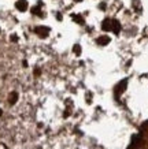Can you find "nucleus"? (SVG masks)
<instances>
[{"mask_svg":"<svg viewBox=\"0 0 148 149\" xmlns=\"http://www.w3.org/2000/svg\"><path fill=\"white\" fill-rule=\"evenodd\" d=\"M34 32L39 34L40 37H47L48 36V33H49V27H47V26H37L36 29H34Z\"/></svg>","mask_w":148,"mask_h":149,"instance_id":"nucleus-1","label":"nucleus"},{"mask_svg":"<svg viewBox=\"0 0 148 149\" xmlns=\"http://www.w3.org/2000/svg\"><path fill=\"white\" fill-rule=\"evenodd\" d=\"M126 85H128V79H123L122 82H119V85L115 88V95H117V97H118L119 95H122V93H123V91H125Z\"/></svg>","mask_w":148,"mask_h":149,"instance_id":"nucleus-2","label":"nucleus"},{"mask_svg":"<svg viewBox=\"0 0 148 149\" xmlns=\"http://www.w3.org/2000/svg\"><path fill=\"white\" fill-rule=\"evenodd\" d=\"M15 7L19 10V11H26L27 10V1L26 0H18L17 3H15Z\"/></svg>","mask_w":148,"mask_h":149,"instance_id":"nucleus-3","label":"nucleus"},{"mask_svg":"<svg viewBox=\"0 0 148 149\" xmlns=\"http://www.w3.org/2000/svg\"><path fill=\"white\" fill-rule=\"evenodd\" d=\"M96 42H97L99 45H107L108 42H110V37L108 36H100L96 40Z\"/></svg>","mask_w":148,"mask_h":149,"instance_id":"nucleus-4","label":"nucleus"},{"mask_svg":"<svg viewBox=\"0 0 148 149\" xmlns=\"http://www.w3.org/2000/svg\"><path fill=\"white\" fill-rule=\"evenodd\" d=\"M102 29H103V30H112V21L111 19H106V21H104L103 22V25H102Z\"/></svg>","mask_w":148,"mask_h":149,"instance_id":"nucleus-5","label":"nucleus"},{"mask_svg":"<svg viewBox=\"0 0 148 149\" xmlns=\"http://www.w3.org/2000/svg\"><path fill=\"white\" fill-rule=\"evenodd\" d=\"M112 32L114 33H119L121 32V25L118 21H112Z\"/></svg>","mask_w":148,"mask_h":149,"instance_id":"nucleus-6","label":"nucleus"},{"mask_svg":"<svg viewBox=\"0 0 148 149\" xmlns=\"http://www.w3.org/2000/svg\"><path fill=\"white\" fill-rule=\"evenodd\" d=\"M17 100H18V93H17V92H13V93L10 95V104H15Z\"/></svg>","mask_w":148,"mask_h":149,"instance_id":"nucleus-7","label":"nucleus"},{"mask_svg":"<svg viewBox=\"0 0 148 149\" xmlns=\"http://www.w3.org/2000/svg\"><path fill=\"white\" fill-rule=\"evenodd\" d=\"M32 13L34 14V15H40V8H39V7H33V8H32Z\"/></svg>","mask_w":148,"mask_h":149,"instance_id":"nucleus-8","label":"nucleus"},{"mask_svg":"<svg viewBox=\"0 0 148 149\" xmlns=\"http://www.w3.org/2000/svg\"><path fill=\"white\" fill-rule=\"evenodd\" d=\"M73 51L76 52L77 55H80V52H81V48H80V45H74V48H73Z\"/></svg>","mask_w":148,"mask_h":149,"instance_id":"nucleus-9","label":"nucleus"},{"mask_svg":"<svg viewBox=\"0 0 148 149\" xmlns=\"http://www.w3.org/2000/svg\"><path fill=\"white\" fill-rule=\"evenodd\" d=\"M73 18L76 19L77 22H80V23H81V18H80V17H78V15H73Z\"/></svg>","mask_w":148,"mask_h":149,"instance_id":"nucleus-10","label":"nucleus"},{"mask_svg":"<svg viewBox=\"0 0 148 149\" xmlns=\"http://www.w3.org/2000/svg\"><path fill=\"white\" fill-rule=\"evenodd\" d=\"M11 40H13V41H17L18 38H17V36H13V37H11Z\"/></svg>","mask_w":148,"mask_h":149,"instance_id":"nucleus-11","label":"nucleus"},{"mask_svg":"<svg viewBox=\"0 0 148 149\" xmlns=\"http://www.w3.org/2000/svg\"><path fill=\"white\" fill-rule=\"evenodd\" d=\"M74 1H81V0H74Z\"/></svg>","mask_w":148,"mask_h":149,"instance_id":"nucleus-12","label":"nucleus"}]
</instances>
